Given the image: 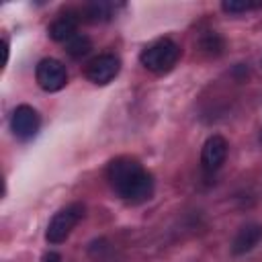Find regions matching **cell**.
Returning <instances> with one entry per match:
<instances>
[{"instance_id":"5","label":"cell","mask_w":262,"mask_h":262,"mask_svg":"<svg viewBox=\"0 0 262 262\" xmlns=\"http://www.w3.org/2000/svg\"><path fill=\"white\" fill-rule=\"evenodd\" d=\"M121 70V59L113 53H102V55H96L94 59H90L84 68V76L96 84V86H104L108 82H113L117 78Z\"/></svg>"},{"instance_id":"8","label":"cell","mask_w":262,"mask_h":262,"mask_svg":"<svg viewBox=\"0 0 262 262\" xmlns=\"http://www.w3.org/2000/svg\"><path fill=\"white\" fill-rule=\"evenodd\" d=\"M78 25H80V16H78L76 12H66V14L57 16V18L49 25L47 33H49V37H51L53 41H57V43H68L70 39H74V37L78 35Z\"/></svg>"},{"instance_id":"4","label":"cell","mask_w":262,"mask_h":262,"mask_svg":"<svg viewBox=\"0 0 262 262\" xmlns=\"http://www.w3.org/2000/svg\"><path fill=\"white\" fill-rule=\"evenodd\" d=\"M35 80L45 92H57L68 84V72L66 66L59 59L45 57L35 68Z\"/></svg>"},{"instance_id":"13","label":"cell","mask_w":262,"mask_h":262,"mask_svg":"<svg viewBox=\"0 0 262 262\" xmlns=\"http://www.w3.org/2000/svg\"><path fill=\"white\" fill-rule=\"evenodd\" d=\"M43 262H61V258H59V254H55V252H49V254H45Z\"/></svg>"},{"instance_id":"11","label":"cell","mask_w":262,"mask_h":262,"mask_svg":"<svg viewBox=\"0 0 262 262\" xmlns=\"http://www.w3.org/2000/svg\"><path fill=\"white\" fill-rule=\"evenodd\" d=\"M92 49V45H90V39L88 37H84V35H76L74 39H70L68 43H66V51L74 57V59H78V57H84L88 51Z\"/></svg>"},{"instance_id":"9","label":"cell","mask_w":262,"mask_h":262,"mask_svg":"<svg viewBox=\"0 0 262 262\" xmlns=\"http://www.w3.org/2000/svg\"><path fill=\"white\" fill-rule=\"evenodd\" d=\"M260 239H262V225H258V223H248V225H244V227L237 229V233H235V237H233V242H231V252H233L235 256L246 254V252H250L252 248H256Z\"/></svg>"},{"instance_id":"6","label":"cell","mask_w":262,"mask_h":262,"mask_svg":"<svg viewBox=\"0 0 262 262\" xmlns=\"http://www.w3.org/2000/svg\"><path fill=\"white\" fill-rule=\"evenodd\" d=\"M39 125H41L39 115H37V111H35L33 106H29V104L16 106L14 113H12V117H10V129H12V133H14L18 139H23V141L31 139V137L39 131Z\"/></svg>"},{"instance_id":"10","label":"cell","mask_w":262,"mask_h":262,"mask_svg":"<svg viewBox=\"0 0 262 262\" xmlns=\"http://www.w3.org/2000/svg\"><path fill=\"white\" fill-rule=\"evenodd\" d=\"M113 10L115 6L108 4V2H92L88 6L82 8V20H90V23H102V20H108L113 16Z\"/></svg>"},{"instance_id":"3","label":"cell","mask_w":262,"mask_h":262,"mask_svg":"<svg viewBox=\"0 0 262 262\" xmlns=\"http://www.w3.org/2000/svg\"><path fill=\"white\" fill-rule=\"evenodd\" d=\"M82 217H84V205H80V203H72L66 209L57 211L51 217L49 225H47V231H45L47 242L49 244H61V242H66L70 237V233L74 231V227L82 221Z\"/></svg>"},{"instance_id":"14","label":"cell","mask_w":262,"mask_h":262,"mask_svg":"<svg viewBox=\"0 0 262 262\" xmlns=\"http://www.w3.org/2000/svg\"><path fill=\"white\" fill-rule=\"evenodd\" d=\"M260 141H262V133H260Z\"/></svg>"},{"instance_id":"1","label":"cell","mask_w":262,"mask_h":262,"mask_svg":"<svg viewBox=\"0 0 262 262\" xmlns=\"http://www.w3.org/2000/svg\"><path fill=\"white\" fill-rule=\"evenodd\" d=\"M106 178L111 188L129 203H143L154 192V178L151 174L129 156L115 158L106 168Z\"/></svg>"},{"instance_id":"12","label":"cell","mask_w":262,"mask_h":262,"mask_svg":"<svg viewBox=\"0 0 262 262\" xmlns=\"http://www.w3.org/2000/svg\"><path fill=\"white\" fill-rule=\"evenodd\" d=\"M256 6H260V4H254V2H235V0H229V2H223V4H221V8H223L225 12H229V14L246 12V10L256 8Z\"/></svg>"},{"instance_id":"7","label":"cell","mask_w":262,"mask_h":262,"mask_svg":"<svg viewBox=\"0 0 262 262\" xmlns=\"http://www.w3.org/2000/svg\"><path fill=\"white\" fill-rule=\"evenodd\" d=\"M227 147H229V145H227L225 137H221V135H211V137L205 141L203 149H201V164H203V168H205L207 172L219 170L221 164H223L225 158H227Z\"/></svg>"},{"instance_id":"2","label":"cell","mask_w":262,"mask_h":262,"mask_svg":"<svg viewBox=\"0 0 262 262\" xmlns=\"http://www.w3.org/2000/svg\"><path fill=\"white\" fill-rule=\"evenodd\" d=\"M178 57H180V47L172 39H158L139 53L141 66L154 74H168L176 66Z\"/></svg>"}]
</instances>
